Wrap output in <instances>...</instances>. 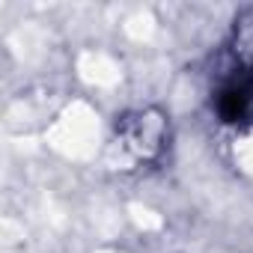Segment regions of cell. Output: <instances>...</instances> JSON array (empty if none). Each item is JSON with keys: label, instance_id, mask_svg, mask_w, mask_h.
I'll use <instances>...</instances> for the list:
<instances>
[{"label": "cell", "instance_id": "1", "mask_svg": "<svg viewBox=\"0 0 253 253\" xmlns=\"http://www.w3.org/2000/svg\"><path fill=\"white\" fill-rule=\"evenodd\" d=\"M173 146V125L161 107H134L116 116L107 140V164L119 173L164 167Z\"/></svg>", "mask_w": 253, "mask_h": 253}, {"label": "cell", "instance_id": "2", "mask_svg": "<svg viewBox=\"0 0 253 253\" xmlns=\"http://www.w3.org/2000/svg\"><path fill=\"white\" fill-rule=\"evenodd\" d=\"M223 57L229 63L253 66V6L238 9V15L232 18L229 39L223 45Z\"/></svg>", "mask_w": 253, "mask_h": 253}]
</instances>
